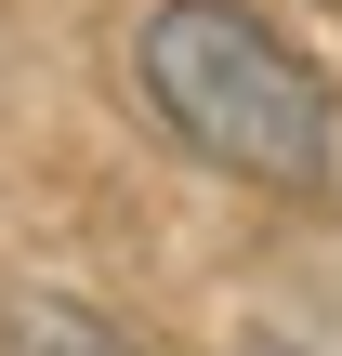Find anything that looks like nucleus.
Masks as SVG:
<instances>
[{"mask_svg": "<svg viewBox=\"0 0 342 356\" xmlns=\"http://www.w3.org/2000/svg\"><path fill=\"white\" fill-rule=\"evenodd\" d=\"M132 92L158 106V132L237 185H316L330 172V92L316 66L237 13V0H145L132 13Z\"/></svg>", "mask_w": 342, "mask_h": 356, "instance_id": "f257e3e1", "label": "nucleus"}, {"mask_svg": "<svg viewBox=\"0 0 342 356\" xmlns=\"http://www.w3.org/2000/svg\"><path fill=\"white\" fill-rule=\"evenodd\" d=\"M0 330H13V356H145L132 330H105L92 304H13Z\"/></svg>", "mask_w": 342, "mask_h": 356, "instance_id": "f03ea898", "label": "nucleus"}]
</instances>
